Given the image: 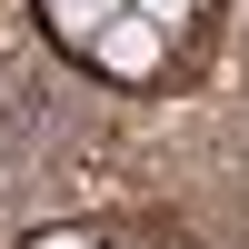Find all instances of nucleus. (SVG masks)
<instances>
[{"label":"nucleus","instance_id":"nucleus-2","mask_svg":"<svg viewBox=\"0 0 249 249\" xmlns=\"http://www.w3.org/2000/svg\"><path fill=\"white\" fill-rule=\"evenodd\" d=\"M40 10H50V30H60V40H70V50H90V40H100V30H110V20H120V10H130V0H40Z\"/></svg>","mask_w":249,"mask_h":249},{"label":"nucleus","instance_id":"nucleus-1","mask_svg":"<svg viewBox=\"0 0 249 249\" xmlns=\"http://www.w3.org/2000/svg\"><path fill=\"white\" fill-rule=\"evenodd\" d=\"M160 40H170V30H160V20H140V10H120L110 30L90 40V60H100V70H110V80H150V70H160Z\"/></svg>","mask_w":249,"mask_h":249},{"label":"nucleus","instance_id":"nucleus-4","mask_svg":"<svg viewBox=\"0 0 249 249\" xmlns=\"http://www.w3.org/2000/svg\"><path fill=\"white\" fill-rule=\"evenodd\" d=\"M30 249H100V239H90V230H40Z\"/></svg>","mask_w":249,"mask_h":249},{"label":"nucleus","instance_id":"nucleus-3","mask_svg":"<svg viewBox=\"0 0 249 249\" xmlns=\"http://www.w3.org/2000/svg\"><path fill=\"white\" fill-rule=\"evenodd\" d=\"M140 20H160V30H179V10H190V0H130Z\"/></svg>","mask_w":249,"mask_h":249}]
</instances>
